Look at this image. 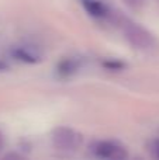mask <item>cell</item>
I'll list each match as a JSON object with an SVG mask.
<instances>
[{"label":"cell","mask_w":159,"mask_h":160,"mask_svg":"<svg viewBox=\"0 0 159 160\" xmlns=\"http://www.w3.org/2000/svg\"><path fill=\"white\" fill-rule=\"evenodd\" d=\"M92 152L99 159H104V160H124L128 156L126 148L111 141L96 142L92 148Z\"/></svg>","instance_id":"obj_2"},{"label":"cell","mask_w":159,"mask_h":160,"mask_svg":"<svg viewBox=\"0 0 159 160\" xmlns=\"http://www.w3.org/2000/svg\"><path fill=\"white\" fill-rule=\"evenodd\" d=\"M79 61L73 58H66V59H62L58 65H56V75L59 78H70L72 75H75L76 72L79 70Z\"/></svg>","instance_id":"obj_5"},{"label":"cell","mask_w":159,"mask_h":160,"mask_svg":"<svg viewBox=\"0 0 159 160\" xmlns=\"http://www.w3.org/2000/svg\"><path fill=\"white\" fill-rule=\"evenodd\" d=\"M126 38L134 48L138 49H149L155 45V38L148 30L141 27L140 24H127L124 28Z\"/></svg>","instance_id":"obj_1"},{"label":"cell","mask_w":159,"mask_h":160,"mask_svg":"<svg viewBox=\"0 0 159 160\" xmlns=\"http://www.w3.org/2000/svg\"><path fill=\"white\" fill-rule=\"evenodd\" d=\"M83 7L95 18H104L109 16V7L99 0H83Z\"/></svg>","instance_id":"obj_6"},{"label":"cell","mask_w":159,"mask_h":160,"mask_svg":"<svg viewBox=\"0 0 159 160\" xmlns=\"http://www.w3.org/2000/svg\"><path fill=\"white\" fill-rule=\"evenodd\" d=\"M3 145H4V136H3L2 131H0V152H2V149H3Z\"/></svg>","instance_id":"obj_10"},{"label":"cell","mask_w":159,"mask_h":160,"mask_svg":"<svg viewBox=\"0 0 159 160\" xmlns=\"http://www.w3.org/2000/svg\"><path fill=\"white\" fill-rule=\"evenodd\" d=\"M82 141V136L78 132L68 127L55 128L52 132V143L56 149H73Z\"/></svg>","instance_id":"obj_3"},{"label":"cell","mask_w":159,"mask_h":160,"mask_svg":"<svg viewBox=\"0 0 159 160\" xmlns=\"http://www.w3.org/2000/svg\"><path fill=\"white\" fill-rule=\"evenodd\" d=\"M2 160H28L24 155L18 152H8L2 158Z\"/></svg>","instance_id":"obj_8"},{"label":"cell","mask_w":159,"mask_h":160,"mask_svg":"<svg viewBox=\"0 0 159 160\" xmlns=\"http://www.w3.org/2000/svg\"><path fill=\"white\" fill-rule=\"evenodd\" d=\"M103 66L109 70H123L126 68V65L121 61H114V59H107L103 62Z\"/></svg>","instance_id":"obj_7"},{"label":"cell","mask_w":159,"mask_h":160,"mask_svg":"<svg viewBox=\"0 0 159 160\" xmlns=\"http://www.w3.org/2000/svg\"><path fill=\"white\" fill-rule=\"evenodd\" d=\"M11 55L20 62H24L28 65H35L42 61V55L37 49L31 47H16L11 49Z\"/></svg>","instance_id":"obj_4"},{"label":"cell","mask_w":159,"mask_h":160,"mask_svg":"<svg viewBox=\"0 0 159 160\" xmlns=\"http://www.w3.org/2000/svg\"><path fill=\"white\" fill-rule=\"evenodd\" d=\"M152 153H154L155 159L159 160V139H155L152 143Z\"/></svg>","instance_id":"obj_9"}]
</instances>
